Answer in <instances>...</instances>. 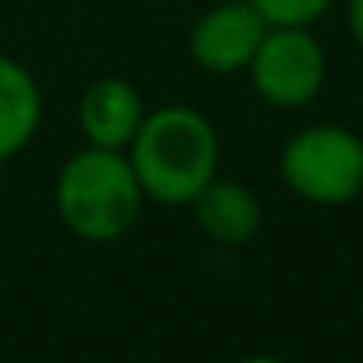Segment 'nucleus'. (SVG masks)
<instances>
[{"label": "nucleus", "instance_id": "9b49d317", "mask_svg": "<svg viewBox=\"0 0 363 363\" xmlns=\"http://www.w3.org/2000/svg\"><path fill=\"white\" fill-rule=\"evenodd\" d=\"M239 363H285L281 356H271V352H253V356H242Z\"/></svg>", "mask_w": 363, "mask_h": 363}, {"label": "nucleus", "instance_id": "6e6552de", "mask_svg": "<svg viewBox=\"0 0 363 363\" xmlns=\"http://www.w3.org/2000/svg\"><path fill=\"white\" fill-rule=\"evenodd\" d=\"M43 121V93L36 75L15 61L11 54H0V164L22 153Z\"/></svg>", "mask_w": 363, "mask_h": 363}, {"label": "nucleus", "instance_id": "f257e3e1", "mask_svg": "<svg viewBox=\"0 0 363 363\" xmlns=\"http://www.w3.org/2000/svg\"><path fill=\"white\" fill-rule=\"evenodd\" d=\"M125 157L150 203L189 207L218 174L221 139L203 111L189 104H164L146 111Z\"/></svg>", "mask_w": 363, "mask_h": 363}, {"label": "nucleus", "instance_id": "423d86ee", "mask_svg": "<svg viewBox=\"0 0 363 363\" xmlns=\"http://www.w3.org/2000/svg\"><path fill=\"white\" fill-rule=\"evenodd\" d=\"M143 118H146L143 93L121 75L89 82L79 100V132H82L86 146L125 153L128 143L135 139Z\"/></svg>", "mask_w": 363, "mask_h": 363}, {"label": "nucleus", "instance_id": "1a4fd4ad", "mask_svg": "<svg viewBox=\"0 0 363 363\" xmlns=\"http://www.w3.org/2000/svg\"><path fill=\"white\" fill-rule=\"evenodd\" d=\"M267 26H313L320 22L335 0H250Z\"/></svg>", "mask_w": 363, "mask_h": 363}, {"label": "nucleus", "instance_id": "0eeeda50", "mask_svg": "<svg viewBox=\"0 0 363 363\" xmlns=\"http://www.w3.org/2000/svg\"><path fill=\"white\" fill-rule=\"evenodd\" d=\"M189 207L200 232L218 246H246L264 225V207L257 193L235 178L214 174Z\"/></svg>", "mask_w": 363, "mask_h": 363}, {"label": "nucleus", "instance_id": "39448f33", "mask_svg": "<svg viewBox=\"0 0 363 363\" xmlns=\"http://www.w3.org/2000/svg\"><path fill=\"white\" fill-rule=\"evenodd\" d=\"M264 33H267V22L260 18V11L250 0H225V4L207 8L193 22L189 54L211 75H235L250 68Z\"/></svg>", "mask_w": 363, "mask_h": 363}, {"label": "nucleus", "instance_id": "f8f14e48", "mask_svg": "<svg viewBox=\"0 0 363 363\" xmlns=\"http://www.w3.org/2000/svg\"><path fill=\"white\" fill-rule=\"evenodd\" d=\"M0 186H4V174H0Z\"/></svg>", "mask_w": 363, "mask_h": 363}, {"label": "nucleus", "instance_id": "9d476101", "mask_svg": "<svg viewBox=\"0 0 363 363\" xmlns=\"http://www.w3.org/2000/svg\"><path fill=\"white\" fill-rule=\"evenodd\" d=\"M345 26L352 43L363 50V0H345Z\"/></svg>", "mask_w": 363, "mask_h": 363}, {"label": "nucleus", "instance_id": "7ed1b4c3", "mask_svg": "<svg viewBox=\"0 0 363 363\" xmlns=\"http://www.w3.org/2000/svg\"><path fill=\"white\" fill-rule=\"evenodd\" d=\"M278 171L303 203L345 207L363 193V139L345 125H306L285 139Z\"/></svg>", "mask_w": 363, "mask_h": 363}, {"label": "nucleus", "instance_id": "20e7f679", "mask_svg": "<svg viewBox=\"0 0 363 363\" xmlns=\"http://www.w3.org/2000/svg\"><path fill=\"white\" fill-rule=\"evenodd\" d=\"M246 72L253 93L267 107L296 111L320 96L328 82V50L306 26H267Z\"/></svg>", "mask_w": 363, "mask_h": 363}, {"label": "nucleus", "instance_id": "f03ea898", "mask_svg": "<svg viewBox=\"0 0 363 363\" xmlns=\"http://www.w3.org/2000/svg\"><path fill=\"white\" fill-rule=\"evenodd\" d=\"M143 203L139 178L121 150L82 146L54 182V211L82 242H118L139 225Z\"/></svg>", "mask_w": 363, "mask_h": 363}]
</instances>
